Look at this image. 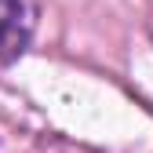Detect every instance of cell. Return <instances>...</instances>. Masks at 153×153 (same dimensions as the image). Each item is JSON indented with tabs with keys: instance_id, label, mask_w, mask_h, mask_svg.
<instances>
[{
	"instance_id": "obj_1",
	"label": "cell",
	"mask_w": 153,
	"mask_h": 153,
	"mask_svg": "<svg viewBox=\"0 0 153 153\" xmlns=\"http://www.w3.org/2000/svg\"><path fill=\"white\" fill-rule=\"evenodd\" d=\"M29 44V18L22 0H0V62H11Z\"/></svg>"
}]
</instances>
